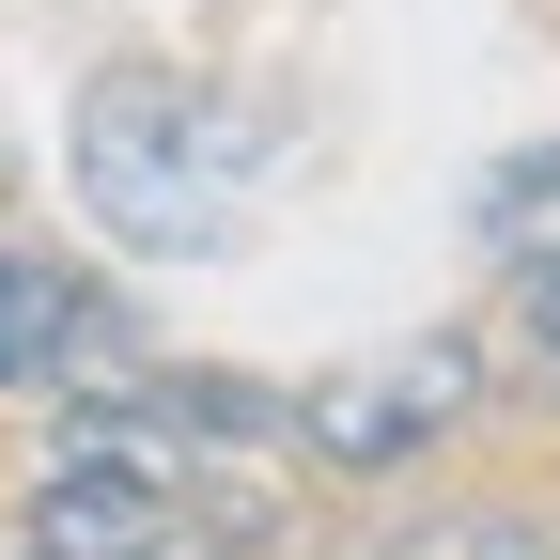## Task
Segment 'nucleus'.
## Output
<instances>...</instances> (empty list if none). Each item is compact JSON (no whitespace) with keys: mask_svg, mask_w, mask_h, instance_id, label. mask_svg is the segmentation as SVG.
Masks as SVG:
<instances>
[{"mask_svg":"<svg viewBox=\"0 0 560 560\" xmlns=\"http://www.w3.org/2000/svg\"><path fill=\"white\" fill-rule=\"evenodd\" d=\"M62 172H79L94 234L140 249V265H202L249 219V125L202 79H172V62H94L79 125H62Z\"/></svg>","mask_w":560,"mask_h":560,"instance_id":"nucleus-1","label":"nucleus"},{"mask_svg":"<svg viewBox=\"0 0 560 560\" xmlns=\"http://www.w3.org/2000/svg\"><path fill=\"white\" fill-rule=\"evenodd\" d=\"M482 420V342H452V327H420V342H389V359H342V374H312L296 389V436L327 452V467H420L436 436H467Z\"/></svg>","mask_w":560,"mask_h":560,"instance_id":"nucleus-2","label":"nucleus"},{"mask_svg":"<svg viewBox=\"0 0 560 560\" xmlns=\"http://www.w3.org/2000/svg\"><path fill=\"white\" fill-rule=\"evenodd\" d=\"M32 560H187V482L172 467H125V452H62L32 482Z\"/></svg>","mask_w":560,"mask_h":560,"instance_id":"nucleus-3","label":"nucleus"},{"mask_svg":"<svg viewBox=\"0 0 560 560\" xmlns=\"http://www.w3.org/2000/svg\"><path fill=\"white\" fill-rule=\"evenodd\" d=\"M79 312H94V280H79V265L0 249V389H47V374H62V342H79Z\"/></svg>","mask_w":560,"mask_h":560,"instance_id":"nucleus-4","label":"nucleus"},{"mask_svg":"<svg viewBox=\"0 0 560 560\" xmlns=\"http://www.w3.org/2000/svg\"><path fill=\"white\" fill-rule=\"evenodd\" d=\"M482 249H499L514 280H529V265H560V140H529V156L482 172Z\"/></svg>","mask_w":560,"mask_h":560,"instance_id":"nucleus-5","label":"nucleus"},{"mask_svg":"<svg viewBox=\"0 0 560 560\" xmlns=\"http://www.w3.org/2000/svg\"><path fill=\"white\" fill-rule=\"evenodd\" d=\"M374 560H560V529L514 514V499H467V514H405Z\"/></svg>","mask_w":560,"mask_h":560,"instance_id":"nucleus-6","label":"nucleus"},{"mask_svg":"<svg viewBox=\"0 0 560 560\" xmlns=\"http://www.w3.org/2000/svg\"><path fill=\"white\" fill-rule=\"evenodd\" d=\"M529 342H545V374H560V265H529Z\"/></svg>","mask_w":560,"mask_h":560,"instance_id":"nucleus-7","label":"nucleus"}]
</instances>
